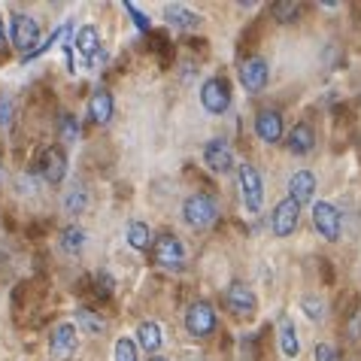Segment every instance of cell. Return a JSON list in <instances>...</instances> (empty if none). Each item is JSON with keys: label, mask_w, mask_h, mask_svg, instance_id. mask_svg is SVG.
Segmentation results:
<instances>
[{"label": "cell", "mask_w": 361, "mask_h": 361, "mask_svg": "<svg viewBox=\"0 0 361 361\" xmlns=\"http://www.w3.org/2000/svg\"><path fill=\"white\" fill-rule=\"evenodd\" d=\"M313 146H316L313 125L298 122L292 131H288V149H292V155H307V152H313Z\"/></svg>", "instance_id": "cell-16"}, {"label": "cell", "mask_w": 361, "mask_h": 361, "mask_svg": "<svg viewBox=\"0 0 361 361\" xmlns=\"http://www.w3.org/2000/svg\"><path fill=\"white\" fill-rule=\"evenodd\" d=\"M67 34H70V25H61V27H58V31H55L52 37H49V39H46V43H39V46L34 49V52H31V55H27V58H37V55H43V52H49V49H52L55 43H61V39H64Z\"/></svg>", "instance_id": "cell-30"}, {"label": "cell", "mask_w": 361, "mask_h": 361, "mask_svg": "<svg viewBox=\"0 0 361 361\" xmlns=\"http://www.w3.org/2000/svg\"><path fill=\"white\" fill-rule=\"evenodd\" d=\"M313 195H316V176L310 173V170H298V173L288 179V197H292L298 207H304L313 200Z\"/></svg>", "instance_id": "cell-14"}, {"label": "cell", "mask_w": 361, "mask_h": 361, "mask_svg": "<svg viewBox=\"0 0 361 361\" xmlns=\"http://www.w3.org/2000/svg\"><path fill=\"white\" fill-rule=\"evenodd\" d=\"M216 216H219V204L209 195L204 192H197V195H188L183 200V219H185V225L188 228H209L216 222Z\"/></svg>", "instance_id": "cell-1"}, {"label": "cell", "mask_w": 361, "mask_h": 361, "mask_svg": "<svg viewBox=\"0 0 361 361\" xmlns=\"http://www.w3.org/2000/svg\"><path fill=\"white\" fill-rule=\"evenodd\" d=\"M200 104H204L207 113L222 116L225 109L231 106V82L225 76H213L200 85Z\"/></svg>", "instance_id": "cell-4"}, {"label": "cell", "mask_w": 361, "mask_h": 361, "mask_svg": "<svg viewBox=\"0 0 361 361\" xmlns=\"http://www.w3.org/2000/svg\"><path fill=\"white\" fill-rule=\"evenodd\" d=\"M97 292H104V295L113 292V279H109L106 270H100V274H97Z\"/></svg>", "instance_id": "cell-34"}, {"label": "cell", "mask_w": 361, "mask_h": 361, "mask_svg": "<svg viewBox=\"0 0 361 361\" xmlns=\"http://www.w3.org/2000/svg\"><path fill=\"white\" fill-rule=\"evenodd\" d=\"M58 128H61V140H67V143H73V140L79 137V122H76V116H70V113L61 116Z\"/></svg>", "instance_id": "cell-28"}, {"label": "cell", "mask_w": 361, "mask_h": 361, "mask_svg": "<svg viewBox=\"0 0 361 361\" xmlns=\"http://www.w3.org/2000/svg\"><path fill=\"white\" fill-rule=\"evenodd\" d=\"M88 116H92L94 125H106L113 118V94L106 88H97V92L88 97Z\"/></svg>", "instance_id": "cell-17"}, {"label": "cell", "mask_w": 361, "mask_h": 361, "mask_svg": "<svg viewBox=\"0 0 361 361\" xmlns=\"http://www.w3.org/2000/svg\"><path fill=\"white\" fill-rule=\"evenodd\" d=\"M298 219H300V207L295 204L292 197L279 200L276 209H274V219H270V228H274L276 237H292L295 228H298Z\"/></svg>", "instance_id": "cell-11"}, {"label": "cell", "mask_w": 361, "mask_h": 361, "mask_svg": "<svg viewBox=\"0 0 361 361\" xmlns=\"http://www.w3.org/2000/svg\"><path fill=\"white\" fill-rule=\"evenodd\" d=\"M137 343L146 349V353H158L164 343V337H161V325L158 322H143L137 328Z\"/></svg>", "instance_id": "cell-21"}, {"label": "cell", "mask_w": 361, "mask_h": 361, "mask_svg": "<svg viewBox=\"0 0 361 361\" xmlns=\"http://www.w3.org/2000/svg\"><path fill=\"white\" fill-rule=\"evenodd\" d=\"M79 349V331L73 322H61L49 337V361H70Z\"/></svg>", "instance_id": "cell-3"}, {"label": "cell", "mask_w": 361, "mask_h": 361, "mask_svg": "<svg viewBox=\"0 0 361 361\" xmlns=\"http://www.w3.org/2000/svg\"><path fill=\"white\" fill-rule=\"evenodd\" d=\"M116 361H137L134 340H128V337H118L116 340Z\"/></svg>", "instance_id": "cell-27"}, {"label": "cell", "mask_w": 361, "mask_h": 361, "mask_svg": "<svg viewBox=\"0 0 361 361\" xmlns=\"http://www.w3.org/2000/svg\"><path fill=\"white\" fill-rule=\"evenodd\" d=\"M125 13H128V16H131V18H134V25L140 27V31H149V18H146L143 13H140V9H137L134 4H125Z\"/></svg>", "instance_id": "cell-32"}, {"label": "cell", "mask_w": 361, "mask_h": 361, "mask_svg": "<svg viewBox=\"0 0 361 361\" xmlns=\"http://www.w3.org/2000/svg\"><path fill=\"white\" fill-rule=\"evenodd\" d=\"M73 43H76V52L79 55L88 58V61H94V55L100 52V31H97L94 25H82Z\"/></svg>", "instance_id": "cell-18"}, {"label": "cell", "mask_w": 361, "mask_h": 361, "mask_svg": "<svg viewBox=\"0 0 361 361\" xmlns=\"http://www.w3.org/2000/svg\"><path fill=\"white\" fill-rule=\"evenodd\" d=\"M6 43V27H4V18H0V46Z\"/></svg>", "instance_id": "cell-35"}, {"label": "cell", "mask_w": 361, "mask_h": 361, "mask_svg": "<svg viewBox=\"0 0 361 361\" xmlns=\"http://www.w3.org/2000/svg\"><path fill=\"white\" fill-rule=\"evenodd\" d=\"M279 346H283L286 358H298L300 353V340H298V328L288 316H283V322H279Z\"/></svg>", "instance_id": "cell-20"}, {"label": "cell", "mask_w": 361, "mask_h": 361, "mask_svg": "<svg viewBox=\"0 0 361 361\" xmlns=\"http://www.w3.org/2000/svg\"><path fill=\"white\" fill-rule=\"evenodd\" d=\"M82 246H85V231L82 228H76V225H70L61 231V249L70 255H76V252H82Z\"/></svg>", "instance_id": "cell-23"}, {"label": "cell", "mask_w": 361, "mask_h": 361, "mask_svg": "<svg viewBox=\"0 0 361 361\" xmlns=\"http://www.w3.org/2000/svg\"><path fill=\"white\" fill-rule=\"evenodd\" d=\"M237 176H240V195H243L246 213H262V207H264V183H262V173H258L252 164H240L237 167Z\"/></svg>", "instance_id": "cell-2"}, {"label": "cell", "mask_w": 361, "mask_h": 361, "mask_svg": "<svg viewBox=\"0 0 361 361\" xmlns=\"http://www.w3.org/2000/svg\"><path fill=\"white\" fill-rule=\"evenodd\" d=\"M13 116H16V104H13V97L0 94V128H9V125H13Z\"/></svg>", "instance_id": "cell-31"}, {"label": "cell", "mask_w": 361, "mask_h": 361, "mask_svg": "<svg viewBox=\"0 0 361 361\" xmlns=\"http://www.w3.org/2000/svg\"><path fill=\"white\" fill-rule=\"evenodd\" d=\"M164 18H167L170 27H179V31H192V27L200 25V16L192 13V9H185V6H179V4L167 6L164 9Z\"/></svg>", "instance_id": "cell-19"}, {"label": "cell", "mask_w": 361, "mask_h": 361, "mask_svg": "<svg viewBox=\"0 0 361 361\" xmlns=\"http://www.w3.org/2000/svg\"><path fill=\"white\" fill-rule=\"evenodd\" d=\"M204 164L213 170V173H231V170H234V152H231L228 140H222V137L209 140L204 146Z\"/></svg>", "instance_id": "cell-10"}, {"label": "cell", "mask_w": 361, "mask_h": 361, "mask_svg": "<svg viewBox=\"0 0 361 361\" xmlns=\"http://www.w3.org/2000/svg\"><path fill=\"white\" fill-rule=\"evenodd\" d=\"M255 134L267 146L283 140V116H279V109H262V113L255 116Z\"/></svg>", "instance_id": "cell-13"}, {"label": "cell", "mask_w": 361, "mask_h": 361, "mask_svg": "<svg viewBox=\"0 0 361 361\" xmlns=\"http://www.w3.org/2000/svg\"><path fill=\"white\" fill-rule=\"evenodd\" d=\"M225 304H228V310L234 316H252L255 307H258V300H255L252 288H249L246 283H231L228 295H225Z\"/></svg>", "instance_id": "cell-12"}, {"label": "cell", "mask_w": 361, "mask_h": 361, "mask_svg": "<svg viewBox=\"0 0 361 361\" xmlns=\"http://www.w3.org/2000/svg\"><path fill=\"white\" fill-rule=\"evenodd\" d=\"M85 207H88V192H85V188H73V192L64 197V209H67V213H73V216L85 213Z\"/></svg>", "instance_id": "cell-25"}, {"label": "cell", "mask_w": 361, "mask_h": 361, "mask_svg": "<svg viewBox=\"0 0 361 361\" xmlns=\"http://www.w3.org/2000/svg\"><path fill=\"white\" fill-rule=\"evenodd\" d=\"M76 331H85V334H104L106 322L97 313H92L88 307H79L76 310Z\"/></svg>", "instance_id": "cell-22"}, {"label": "cell", "mask_w": 361, "mask_h": 361, "mask_svg": "<svg viewBox=\"0 0 361 361\" xmlns=\"http://www.w3.org/2000/svg\"><path fill=\"white\" fill-rule=\"evenodd\" d=\"M313 355H316V361H337V349L331 343H319Z\"/></svg>", "instance_id": "cell-33"}, {"label": "cell", "mask_w": 361, "mask_h": 361, "mask_svg": "<svg viewBox=\"0 0 361 361\" xmlns=\"http://www.w3.org/2000/svg\"><path fill=\"white\" fill-rule=\"evenodd\" d=\"M300 307H304V313L313 319V322H319V319H325V307H322V300H316L313 295H307V298H300Z\"/></svg>", "instance_id": "cell-29"}, {"label": "cell", "mask_w": 361, "mask_h": 361, "mask_svg": "<svg viewBox=\"0 0 361 361\" xmlns=\"http://www.w3.org/2000/svg\"><path fill=\"white\" fill-rule=\"evenodd\" d=\"M240 82H243V88L252 92V94L264 92L267 82H270V67H267L264 58H258V55L246 58V61L240 64Z\"/></svg>", "instance_id": "cell-8"}, {"label": "cell", "mask_w": 361, "mask_h": 361, "mask_svg": "<svg viewBox=\"0 0 361 361\" xmlns=\"http://www.w3.org/2000/svg\"><path fill=\"white\" fill-rule=\"evenodd\" d=\"M185 331L192 337H209L216 331V310L207 300H197L185 310Z\"/></svg>", "instance_id": "cell-5"}, {"label": "cell", "mask_w": 361, "mask_h": 361, "mask_svg": "<svg viewBox=\"0 0 361 361\" xmlns=\"http://www.w3.org/2000/svg\"><path fill=\"white\" fill-rule=\"evenodd\" d=\"M128 243H131L134 249H149V243H152V231H149V225L146 222L128 225Z\"/></svg>", "instance_id": "cell-24"}, {"label": "cell", "mask_w": 361, "mask_h": 361, "mask_svg": "<svg viewBox=\"0 0 361 361\" xmlns=\"http://www.w3.org/2000/svg\"><path fill=\"white\" fill-rule=\"evenodd\" d=\"M149 361H167L164 355H152V358H149Z\"/></svg>", "instance_id": "cell-36"}, {"label": "cell", "mask_w": 361, "mask_h": 361, "mask_svg": "<svg viewBox=\"0 0 361 361\" xmlns=\"http://www.w3.org/2000/svg\"><path fill=\"white\" fill-rule=\"evenodd\" d=\"M9 37H13V46L16 49H22L25 55H31L34 49H37V43H39V25H37V18L25 16V13H16Z\"/></svg>", "instance_id": "cell-6"}, {"label": "cell", "mask_w": 361, "mask_h": 361, "mask_svg": "<svg viewBox=\"0 0 361 361\" xmlns=\"http://www.w3.org/2000/svg\"><path fill=\"white\" fill-rule=\"evenodd\" d=\"M298 13H300V6L292 4V0H279V4H274V16H276V22H283V25L295 22Z\"/></svg>", "instance_id": "cell-26"}, {"label": "cell", "mask_w": 361, "mask_h": 361, "mask_svg": "<svg viewBox=\"0 0 361 361\" xmlns=\"http://www.w3.org/2000/svg\"><path fill=\"white\" fill-rule=\"evenodd\" d=\"M313 225L319 231V237L334 243V240H340V209L334 204H328V200H319V204H313Z\"/></svg>", "instance_id": "cell-7"}, {"label": "cell", "mask_w": 361, "mask_h": 361, "mask_svg": "<svg viewBox=\"0 0 361 361\" xmlns=\"http://www.w3.org/2000/svg\"><path fill=\"white\" fill-rule=\"evenodd\" d=\"M155 262L167 270H183L185 264V246L179 243V237L164 234L155 240Z\"/></svg>", "instance_id": "cell-9"}, {"label": "cell", "mask_w": 361, "mask_h": 361, "mask_svg": "<svg viewBox=\"0 0 361 361\" xmlns=\"http://www.w3.org/2000/svg\"><path fill=\"white\" fill-rule=\"evenodd\" d=\"M43 176H46V183H52L58 185L61 179L67 176V155H64V149H46V155H43Z\"/></svg>", "instance_id": "cell-15"}]
</instances>
